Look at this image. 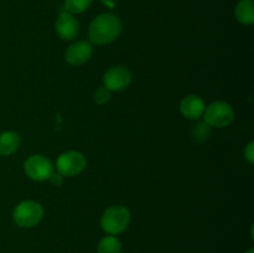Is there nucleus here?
Listing matches in <instances>:
<instances>
[{
  "label": "nucleus",
  "instance_id": "9d476101",
  "mask_svg": "<svg viewBox=\"0 0 254 253\" xmlns=\"http://www.w3.org/2000/svg\"><path fill=\"white\" fill-rule=\"evenodd\" d=\"M205 102L201 97L196 96V94H189V96L184 97L180 102V112L185 118L196 119L201 118L205 112Z\"/></svg>",
  "mask_w": 254,
  "mask_h": 253
},
{
  "label": "nucleus",
  "instance_id": "2eb2a0df",
  "mask_svg": "<svg viewBox=\"0 0 254 253\" xmlns=\"http://www.w3.org/2000/svg\"><path fill=\"white\" fill-rule=\"evenodd\" d=\"M112 98V92L106 87H99L96 92H94V102L98 106H103V104L108 103Z\"/></svg>",
  "mask_w": 254,
  "mask_h": 253
},
{
  "label": "nucleus",
  "instance_id": "39448f33",
  "mask_svg": "<svg viewBox=\"0 0 254 253\" xmlns=\"http://www.w3.org/2000/svg\"><path fill=\"white\" fill-rule=\"evenodd\" d=\"M87 159L81 151L69 150L66 153L61 154L56 160L57 173L61 174L62 176L72 178L86 169Z\"/></svg>",
  "mask_w": 254,
  "mask_h": 253
},
{
  "label": "nucleus",
  "instance_id": "f3484780",
  "mask_svg": "<svg viewBox=\"0 0 254 253\" xmlns=\"http://www.w3.org/2000/svg\"><path fill=\"white\" fill-rule=\"evenodd\" d=\"M64 178L60 173H54L51 176H50L49 181L54 186H61L64 184Z\"/></svg>",
  "mask_w": 254,
  "mask_h": 253
},
{
  "label": "nucleus",
  "instance_id": "1a4fd4ad",
  "mask_svg": "<svg viewBox=\"0 0 254 253\" xmlns=\"http://www.w3.org/2000/svg\"><path fill=\"white\" fill-rule=\"evenodd\" d=\"M55 29H56L57 35L62 40H67L68 41V40H73L78 35L79 22L74 17V15L69 14L67 11H62L59 15V17H57Z\"/></svg>",
  "mask_w": 254,
  "mask_h": 253
},
{
  "label": "nucleus",
  "instance_id": "f8f14e48",
  "mask_svg": "<svg viewBox=\"0 0 254 253\" xmlns=\"http://www.w3.org/2000/svg\"><path fill=\"white\" fill-rule=\"evenodd\" d=\"M236 19L243 25H252L254 22L253 0H241L235 9Z\"/></svg>",
  "mask_w": 254,
  "mask_h": 253
},
{
  "label": "nucleus",
  "instance_id": "f257e3e1",
  "mask_svg": "<svg viewBox=\"0 0 254 253\" xmlns=\"http://www.w3.org/2000/svg\"><path fill=\"white\" fill-rule=\"evenodd\" d=\"M122 32V21L117 15L104 12L92 20L88 29L89 41L94 45H107L116 41Z\"/></svg>",
  "mask_w": 254,
  "mask_h": 253
},
{
  "label": "nucleus",
  "instance_id": "0eeeda50",
  "mask_svg": "<svg viewBox=\"0 0 254 253\" xmlns=\"http://www.w3.org/2000/svg\"><path fill=\"white\" fill-rule=\"evenodd\" d=\"M131 72L124 66H112L103 76V86L111 92H122L129 87Z\"/></svg>",
  "mask_w": 254,
  "mask_h": 253
},
{
  "label": "nucleus",
  "instance_id": "20e7f679",
  "mask_svg": "<svg viewBox=\"0 0 254 253\" xmlns=\"http://www.w3.org/2000/svg\"><path fill=\"white\" fill-rule=\"evenodd\" d=\"M205 123L215 128H226L235 119V111L232 106L225 101H216L207 106L203 112Z\"/></svg>",
  "mask_w": 254,
  "mask_h": 253
},
{
  "label": "nucleus",
  "instance_id": "f03ea898",
  "mask_svg": "<svg viewBox=\"0 0 254 253\" xmlns=\"http://www.w3.org/2000/svg\"><path fill=\"white\" fill-rule=\"evenodd\" d=\"M130 223V211L122 205L107 208L101 217V227L106 233L117 236L123 233Z\"/></svg>",
  "mask_w": 254,
  "mask_h": 253
},
{
  "label": "nucleus",
  "instance_id": "9b49d317",
  "mask_svg": "<svg viewBox=\"0 0 254 253\" xmlns=\"http://www.w3.org/2000/svg\"><path fill=\"white\" fill-rule=\"evenodd\" d=\"M21 139L19 133L14 130H7L0 134V156H10L16 153Z\"/></svg>",
  "mask_w": 254,
  "mask_h": 253
},
{
  "label": "nucleus",
  "instance_id": "7ed1b4c3",
  "mask_svg": "<svg viewBox=\"0 0 254 253\" xmlns=\"http://www.w3.org/2000/svg\"><path fill=\"white\" fill-rule=\"evenodd\" d=\"M44 217V207L34 200H24L15 206L12 220L19 227L31 228L41 222Z\"/></svg>",
  "mask_w": 254,
  "mask_h": 253
},
{
  "label": "nucleus",
  "instance_id": "a211bd4d",
  "mask_svg": "<svg viewBox=\"0 0 254 253\" xmlns=\"http://www.w3.org/2000/svg\"><path fill=\"white\" fill-rule=\"evenodd\" d=\"M246 253H254V250H253V248H250V250H248Z\"/></svg>",
  "mask_w": 254,
  "mask_h": 253
},
{
  "label": "nucleus",
  "instance_id": "dca6fc26",
  "mask_svg": "<svg viewBox=\"0 0 254 253\" xmlns=\"http://www.w3.org/2000/svg\"><path fill=\"white\" fill-rule=\"evenodd\" d=\"M245 159L252 165L254 164V141L251 140L245 149Z\"/></svg>",
  "mask_w": 254,
  "mask_h": 253
},
{
  "label": "nucleus",
  "instance_id": "ddd939ff",
  "mask_svg": "<svg viewBox=\"0 0 254 253\" xmlns=\"http://www.w3.org/2000/svg\"><path fill=\"white\" fill-rule=\"evenodd\" d=\"M122 242L117 236H106L99 241L97 253H121Z\"/></svg>",
  "mask_w": 254,
  "mask_h": 253
},
{
  "label": "nucleus",
  "instance_id": "423d86ee",
  "mask_svg": "<svg viewBox=\"0 0 254 253\" xmlns=\"http://www.w3.org/2000/svg\"><path fill=\"white\" fill-rule=\"evenodd\" d=\"M25 174L34 181H46L54 174V165L51 160L41 154L30 155L24 163Z\"/></svg>",
  "mask_w": 254,
  "mask_h": 253
},
{
  "label": "nucleus",
  "instance_id": "4468645a",
  "mask_svg": "<svg viewBox=\"0 0 254 253\" xmlns=\"http://www.w3.org/2000/svg\"><path fill=\"white\" fill-rule=\"evenodd\" d=\"M93 0H64L66 11L72 15L82 14L92 5Z\"/></svg>",
  "mask_w": 254,
  "mask_h": 253
},
{
  "label": "nucleus",
  "instance_id": "6e6552de",
  "mask_svg": "<svg viewBox=\"0 0 254 253\" xmlns=\"http://www.w3.org/2000/svg\"><path fill=\"white\" fill-rule=\"evenodd\" d=\"M92 54H93V47L91 42L76 41L67 47L64 57L71 66L78 67L88 62Z\"/></svg>",
  "mask_w": 254,
  "mask_h": 253
}]
</instances>
